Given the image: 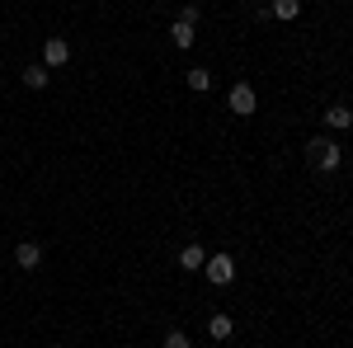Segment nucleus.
Returning a JSON list of instances; mask_svg holds the SVG:
<instances>
[{
    "mask_svg": "<svg viewBox=\"0 0 353 348\" xmlns=\"http://www.w3.org/2000/svg\"><path fill=\"white\" fill-rule=\"evenodd\" d=\"M170 38H174V48H184V52L193 48V38H198V10H193V5L170 24Z\"/></svg>",
    "mask_w": 353,
    "mask_h": 348,
    "instance_id": "nucleus-3",
    "label": "nucleus"
},
{
    "mask_svg": "<svg viewBox=\"0 0 353 348\" xmlns=\"http://www.w3.org/2000/svg\"><path fill=\"white\" fill-rule=\"evenodd\" d=\"M306 156H311V165H316L321 174H334V170H339V161H344V156H339V141H334V136H316V141L306 146Z\"/></svg>",
    "mask_w": 353,
    "mask_h": 348,
    "instance_id": "nucleus-1",
    "label": "nucleus"
},
{
    "mask_svg": "<svg viewBox=\"0 0 353 348\" xmlns=\"http://www.w3.org/2000/svg\"><path fill=\"white\" fill-rule=\"evenodd\" d=\"M208 334H212V339H231V334H236V320H231L226 311H217V316L208 320Z\"/></svg>",
    "mask_w": 353,
    "mask_h": 348,
    "instance_id": "nucleus-9",
    "label": "nucleus"
},
{
    "mask_svg": "<svg viewBox=\"0 0 353 348\" xmlns=\"http://www.w3.org/2000/svg\"><path fill=\"white\" fill-rule=\"evenodd\" d=\"M226 104H231V113H241V118H250L254 108H259V94H254V85H231V94H226Z\"/></svg>",
    "mask_w": 353,
    "mask_h": 348,
    "instance_id": "nucleus-4",
    "label": "nucleus"
},
{
    "mask_svg": "<svg viewBox=\"0 0 353 348\" xmlns=\"http://www.w3.org/2000/svg\"><path fill=\"white\" fill-rule=\"evenodd\" d=\"M165 348H193V344H189L184 329H170V334H165Z\"/></svg>",
    "mask_w": 353,
    "mask_h": 348,
    "instance_id": "nucleus-13",
    "label": "nucleus"
},
{
    "mask_svg": "<svg viewBox=\"0 0 353 348\" xmlns=\"http://www.w3.org/2000/svg\"><path fill=\"white\" fill-rule=\"evenodd\" d=\"M66 61H71V43H66V38H48V43H43V66L57 71V66H66Z\"/></svg>",
    "mask_w": 353,
    "mask_h": 348,
    "instance_id": "nucleus-5",
    "label": "nucleus"
},
{
    "mask_svg": "<svg viewBox=\"0 0 353 348\" xmlns=\"http://www.w3.org/2000/svg\"><path fill=\"white\" fill-rule=\"evenodd\" d=\"M14 264H19V268H38V264H43V249H38L33 240L14 245Z\"/></svg>",
    "mask_w": 353,
    "mask_h": 348,
    "instance_id": "nucleus-8",
    "label": "nucleus"
},
{
    "mask_svg": "<svg viewBox=\"0 0 353 348\" xmlns=\"http://www.w3.org/2000/svg\"><path fill=\"white\" fill-rule=\"evenodd\" d=\"M301 14V0H273V19H283V24H292Z\"/></svg>",
    "mask_w": 353,
    "mask_h": 348,
    "instance_id": "nucleus-11",
    "label": "nucleus"
},
{
    "mask_svg": "<svg viewBox=\"0 0 353 348\" xmlns=\"http://www.w3.org/2000/svg\"><path fill=\"white\" fill-rule=\"evenodd\" d=\"M189 90H212V71H203V66H189Z\"/></svg>",
    "mask_w": 353,
    "mask_h": 348,
    "instance_id": "nucleus-12",
    "label": "nucleus"
},
{
    "mask_svg": "<svg viewBox=\"0 0 353 348\" xmlns=\"http://www.w3.org/2000/svg\"><path fill=\"white\" fill-rule=\"evenodd\" d=\"M203 264H208V249H203V245H184V249H179V268H184V273H198Z\"/></svg>",
    "mask_w": 353,
    "mask_h": 348,
    "instance_id": "nucleus-7",
    "label": "nucleus"
},
{
    "mask_svg": "<svg viewBox=\"0 0 353 348\" xmlns=\"http://www.w3.org/2000/svg\"><path fill=\"white\" fill-rule=\"evenodd\" d=\"M325 127L330 132H349L353 127V108L349 104H330L325 108Z\"/></svg>",
    "mask_w": 353,
    "mask_h": 348,
    "instance_id": "nucleus-6",
    "label": "nucleus"
},
{
    "mask_svg": "<svg viewBox=\"0 0 353 348\" xmlns=\"http://www.w3.org/2000/svg\"><path fill=\"white\" fill-rule=\"evenodd\" d=\"M203 278H208L212 287H231V283H236V259H231L226 249L208 254V264H203Z\"/></svg>",
    "mask_w": 353,
    "mask_h": 348,
    "instance_id": "nucleus-2",
    "label": "nucleus"
},
{
    "mask_svg": "<svg viewBox=\"0 0 353 348\" xmlns=\"http://www.w3.org/2000/svg\"><path fill=\"white\" fill-rule=\"evenodd\" d=\"M24 85H28V90H48V66H43V61L24 66Z\"/></svg>",
    "mask_w": 353,
    "mask_h": 348,
    "instance_id": "nucleus-10",
    "label": "nucleus"
}]
</instances>
